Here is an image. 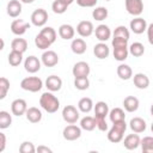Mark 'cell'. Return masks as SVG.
I'll use <instances>...</instances> for the list:
<instances>
[{
	"mask_svg": "<svg viewBox=\"0 0 153 153\" xmlns=\"http://www.w3.org/2000/svg\"><path fill=\"white\" fill-rule=\"evenodd\" d=\"M39 105L48 114H55L60 108V100L53 92L47 91L39 97Z\"/></svg>",
	"mask_w": 153,
	"mask_h": 153,
	"instance_id": "1",
	"label": "cell"
},
{
	"mask_svg": "<svg viewBox=\"0 0 153 153\" xmlns=\"http://www.w3.org/2000/svg\"><path fill=\"white\" fill-rule=\"evenodd\" d=\"M127 130V123H126V120H122V121H117V122H114L112 123V127L110 129H108V140L112 143H117V142H121L123 140V136H124V133Z\"/></svg>",
	"mask_w": 153,
	"mask_h": 153,
	"instance_id": "2",
	"label": "cell"
},
{
	"mask_svg": "<svg viewBox=\"0 0 153 153\" xmlns=\"http://www.w3.org/2000/svg\"><path fill=\"white\" fill-rule=\"evenodd\" d=\"M20 87L27 92H38L43 87V81L38 76H26L20 81Z\"/></svg>",
	"mask_w": 153,
	"mask_h": 153,
	"instance_id": "3",
	"label": "cell"
},
{
	"mask_svg": "<svg viewBox=\"0 0 153 153\" xmlns=\"http://www.w3.org/2000/svg\"><path fill=\"white\" fill-rule=\"evenodd\" d=\"M62 118L66 123L68 124H73L76 123L80 118V114L79 110L74 106V105H66L62 109Z\"/></svg>",
	"mask_w": 153,
	"mask_h": 153,
	"instance_id": "4",
	"label": "cell"
},
{
	"mask_svg": "<svg viewBox=\"0 0 153 153\" xmlns=\"http://www.w3.org/2000/svg\"><path fill=\"white\" fill-rule=\"evenodd\" d=\"M31 24L37 27H42L48 22V12L44 8H37L31 13Z\"/></svg>",
	"mask_w": 153,
	"mask_h": 153,
	"instance_id": "5",
	"label": "cell"
},
{
	"mask_svg": "<svg viewBox=\"0 0 153 153\" xmlns=\"http://www.w3.org/2000/svg\"><path fill=\"white\" fill-rule=\"evenodd\" d=\"M62 136L67 141H75L81 136V128L78 127L75 123L68 124L62 130Z\"/></svg>",
	"mask_w": 153,
	"mask_h": 153,
	"instance_id": "6",
	"label": "cell"
},
{
	"mask_svg": "<svg viewBox=\"0 0 153 153\" xmlns=\"http://www.w3.org/2000/svg\"><path fill=\"white\" fill-rule=\"evenodd\" d=\"M124 6L127 12L134 17H139L143 12L142 0H124Z\"/></svg>",
	"mask_w": 153,
	"mask_h": 153,
	"instance_id": "7",
	"label": "cell"
},
{
	"mask_svg": "<svg viewBox=\"0 0 153 153\" xmlns=\"http://www.w3.org/2000/svg\"><path fill=\"white\" fill-rule=\"evenodd\" d=\"M41 65H42L41 60H39L37 56H35V55L27 56V57L25 59V61H24V68H25V71H26L27 73H30V74L37 73V72L41 69Z\"/></svg>",
	"mask_w": 153,
	"mask_h": 153,
	"instance_id": "8",
	"label": "cell"
},
{
	"mask_svg": "<svg viewBox=\"0 0 153 153\" xmlns=\"http://www.w3.org/2000/svg\"><path fill=\"white\" fill-rule=\"evenodd\" d=\"M91 72L90 65L85 61H79L76 63H74L73 68H72V74L74 78H81V76H88Z\"/></svg>",
	"mask_w": 153,
	"mask_h": 153,
	"instance_id": "9",
	"label": "cell"
},
{
	"mask_svg": "<svg viewBox=\"0 0 153 153\" xmlns=\"http://www.w3.org/2000/svg\"><path fill=\"white\" fill-rule=\"evenodd\" d=\"M147 25H148V24H147L146 19H143V18H141V17H135L134 19L130 20V23H129V29L131 30V32H134V33H136V35H141V33H143V32L146 31Z\"/></svg>",
	"mask_w": 153,
	"mask_h": 153,
	"instance_id": "10",
	"label": "cell"
},
{
	"mask_svg": "<svg viewBox=\"0 0 153 153\" xmlns=\"http://www.w3.org/2000/svg\"><path fill=\"white\" fill-rule=\"evenodd\" d=\"M30 26L31 24L23 19H14L11 23V31L16 36H22L27 31V29H30Z\"/></svg>",
	"mask_w": 153,
	"mask_h": 153,
	"instance_id": "11",
	"label": "cell"
},
{
	"mask_svg": "<svg viewBox=\"0 0 153 153\" xmlns=\"http://www.w3.org/2000/svg\"><path fill=\"white\" fill-rule=\"evenodd\" d=\"M41 62L45 66V67H54L57 65L59 62V55L50 49H47L43 51L42 56H41Z\"/></svg>",
	"mask_w": 153,
	"mask_h": 153,
	"instance_id": "12",
	"label": "cell"
},
{
	"mask_svg": "<svg viewBox=\"0 0 153 153\" xmlns=\"http://www.w3.org/2000/svg\"><path fill=\"white\" fill-rule=\"evenodd\" d=\"M93 30H94V26H93L92 22H90V20H81L76 25V32L82 38L90 37L93 33Z\"/></svg>",
	"mask_w": 153,
	"mask_h": 153,
	"instance_id": "13",
	"label": "cell"
},
{
	"mask_svg": "<svg viewBox=\"0 0 153 153\" xmlns=\"http://www.w3.org/2000/svg\"><path fill=\"white\" fill-rule=\"evenodd\" d=\"M27 109V103L26 100L22 99V98H17L11 103V112L14 116H23L25 115V111Z\"/></svg>",
	"mask_w": 153,
	"mask_h": 153,
	"instance_id": "14",
	"label": "cell"
},
{
	"mask_svg": "<svg viewBox=\"0 0 153 153\" xmlns=\"http://www.w3.org/2000/svg\"><path fill=\"white\" fill-rule=\"evenodd\" d=\"M93 32L96 35V38L99 42H106L111 37V30L105 24H99L98 26H96V29L93 30Z\"/></svg>",
	"mask_w": 153,
	"mask_h": 153,
	"instance_id": "15",
	"label": "cell"
},
{
	"mask_svg": "<svg viewBox=\"0 0 153 153\" xmlns=\"http://www.w3.org/2000/svg\"><path fill=\"white\" fill-rule=\"evenodd\" d=\"M22 2L19 0H10L7 2V6H6V13L7 16H10L11 18H17L20 16L22 13Z\"/></svg>",
	"mask_w": 153,
	"mask_h": 153,
	"instance_id": "16",
	"label": "cell"
},
{
	"mask_svg": "<svg viewBox=\"0 0 153 153\" xmlns=\"http://www.w3.org/2000/svg\"><path fill=\"white\" fill-rule=\"evenodd\" d=\"M44 85L48 88V91H50V92H57L62 87V79L60 76H57V75H49L45 79Z\"/></svg>",
	"mask_w": 153,
	"mask_h": 153,
	"instance_id": "17",
	"label": "cell"
},
{
	"mask_svg": "<svg viewBox=\"0 0 153 153\" xmlns=\"http://www.w3.org/2000/svg\"><path fill=\"white\" fill-rule=\"evenodd\" d=\"M93 54L97 59L104 60L110 55V48L105 42H99L93 47Z\"/></svg>",
	"mask_w": 153,
	"mask_h": 153,
	"instance_id": "18",
	"label": "cell"
},
{
	"mask_svg": "<svg viewBox=\"0 0 153 153\" xmlns=\"http://www.w3.org/2000/svg\"><path fill=\"white\" fill-rule=\"evenodd\" d=\"M123 146L128 151H134L140 146V136L139 134H129L123 140Z\"/></svg>",
	"mask_w": 153,
	"mask_h": 153,
	"instance_id": "19",
	"label": "cell"
},
{
	"mask_svg": "<svg viewBox=\"0 0 153 153\" xmlns=\"http://www.w3.org/2000/svg\"><path fill=\"white\" fill-rule=\"evenodd\" d=\"M129 128L136 133V134H140V133H143L147 128V123L143 118L141 117H133L130 121H129Z\"/></svg>",
	"mask_w": 153,
	"mask_h": 153,
	"instance_id": "20",
	"label": "cell"
},
{
	"mask_svg": "<svg viewBox=\"0 0 153 153\" xmlns=\"http://www.w3.org/2000/svg\"><path fill=\"white\" fill-rule=\"evenodd\" d=\"M25 116H26V120L29 122H31V123H38V122H41L42 121V117H43L42 111L38 108H36V106L27 108L26 111H25Z\"/></svg>",
	"mask_w": 153,
	"mask_h": 153,
	"instance_id": "21",
	"label": "cell"
},
{
	"mask_svg": "<svg viewBox=\"0 0 153 153\" xmlns=\"http://www.w3.org/2000/svg\"><path fill=\"white\" fill-rule=\"evenodd\" d=\"M57 32H59V36H60L62 39L68 41V39H73V38H74L75 29H74L72 25H69V24H62V25H60Z\"/></svg>",
	"mask_w": 153,
	"mask_h": 153,
	"instance_id": "22",
	"label": "cell"
},
{
	"mask_svg": "<svg viewBox=\"0 0 153 153\" xmlns=\"http://www.w3.org/2000/svg\"><path fill=\"white\" fill-rule=\"evenodd\" d=\"M87 49V44L84 38H73L71 43V50L76 55H82Z\"/></svg>",
	"mask_w": 153,
	"mask_h": 153,
	"instance_id": "23",
	"label": "cell"
},
{
	"mask_svg": "<svg viewBox=\"0 0 153 153\" xmlns=\"http://www.w3.org/2000/svg\"><path fill=\"white\" fill-rule=\"evenodd\" d=\"M116 73H117V76L121 79V80H129L131 79L133 76V69L127 63H120L117 66V69H116Z\"/></svg>",
	"mask_w": 153,
	"mask_h": 153,
	"instance_id": "24",
	"label": "cell"
},
{
	"mask_svg": "<svg viewBox=\"0 0 153 153\" xmlns=\"http://www.w3.org/2000/svg\"><path fill=\"white\" fill-rule=\"evenodd\" d=\"M131 78H133L134 85L140 90H146L149 86V78L145 73H136Z\"/></svg>",
	"mask_w": 153,
	"mask_h": 153,
	"instance_id": "25",
	"label": "cell"
},
{
	"mask_svg": "<svg viewBox=\"0 0 153 153\" xmlns=\"http://www.w3.org/2000/svg\"><path fill=\"white\" fill-rule=\"evenodd\" d=\"M139 105H140V102L134 96H128L123 99V108L127 112H135L139 109Z\"/></svg>",
	"mask_w": 153,
	"mask_h": 153,
	"instance_id": "26",
	"label": "cell"
},
{
	"mask_svg": "<svg viewBox=\"0 0 153 153\" xmlns=\"http://www.w3.org/2000/svg\"><path fill=\"white\" fill-rule=\"evenodd\" d=\"M93 110H94V116L96 117H104L105 118L109 114V105L105 102L99 100L96 104H93Z\"/></svg>",
	"mask_w": 153,
	"mask_h": 153,
	"instance_id": "27",
	"label": "cell"
},
{
	"mask_svg": "<svg viewBox=\"0 0 153 153\" xmlns=\"http://www.w3.org/2000/svg\"><path fill=\"white\" fill-rule=\"evenodd\" d=\"M11 49L14 51H19V53L24 54L27 49V41L25 38H20L18 36V38H14L11 42Z\"/></svg>",
	"mask_w": 153,
	"mask_h": 153,
	"instance_id": "28",
	"label": "cell"
},
{
	"mask_svg": "<svg viewBox=\"0 0 153 153\" xmlns=\"http://www.w3.org/2000/svg\"><path fill=\"white\" fill-rule=\"evenodd\" d=\"M92 109H93V102L90 97H82L78 102V110L79 111H81L84 114H88Z\"/></svg>",
	"mask_w": 153,
	"mask_h": 153,
	"instance_id": "29",
	"label": "cell"
},
{
	"mask_svg": "<svg viewBox=\"0 0 153 153\" xmlns=\"http://www.w3.org/2000/svg\"><path fill=\"white\" fill-rule=\"evenodd\" d=\"M81 130H86V131H92L96 128V120L94 116H85L80 120V126Z\"/></svg>",
	"mask_w": 153,
	"mask_h": 153,
	"instance_id": "30",
	"label": "cell"
},
{
	"mask_svg": "<svg viewBox=\"0 0 153 153\" xmlns=\"http://www.w3.org/2000/svg\"><path fill=\"white\" fill-rule=\"evenodd\" d=\"M128 53L134 57H140L145 54V45L140 42H134L128 47Z\"/></svg>",
	"mask_w": 153,
	"mask_h": 153,
	"instance_id": "31",
	"label": "cell"
},
{
	"mask_svg": "<svg viewBox=\"0 0 153 153\" xmlns=\"http://www.w3.org/2000/svg\"><path fill=\"white\" fill-rule=\"evenodd\" d=\"M108 16H109V11L104 6H98L92 11V18L97 22H102V20L106 19Z\"/></svg>",
	"mask_w": 153,
	"mask_h": 153,
	"instance_id": "32",
	"label": "cell"
},
{
	"mask_svg": "<svg viewBox=\"0 0 153 153\" xmlns=\"http://www.w3.org/2000/svg\"><path fill=\"white\" fill-rule=\"evenodd\" d=\"M109 118L110 121L114 123V122H117V121H122V120H126V114H124V110L121 109V108H114L111 110H109Z\"/></svg>",
	"mask_w": 153,
	"mask_h": 153,
	"instance_id": "33",
	"label": "cell"
},
{
	"mask_svg": "<svg viewBox=\"0 0 153 153\" xmlns=\"http://www.w3.org/2000/svg\"><path fill=\"white\" fill-rule=\"evenodd\" d=\"M7 61H8L10 66H12V67H17V66H19V65L23 62V54L19 53V51L11 50V53L8 54Z\"/></svg>",
	"mask_w": 153,
	"mask_h": 153,
	"instance_id": "34",
	"label": "cell"
},
{
	"mask_svg": "<svg viewBox=\"0 0 153 153\" xmlns=\"http://www.w3.org/2000/svg\"><path fill=\"white\" fill-rule=\"evenodd\" d=\"M12 124V115L8 111H0V129H7Z\"/></svg>",
	"mask_w": 153,
	"mask_h": 153,
	"instance_id": "35",
	"label": "cell"
},
{
	"mask_svg": "<svg viewBox=\"0 0 153 153\" xmlns=\"http://www.w3.org/2000/svg\"><path fill=\"white\" fill-rule=\"evenodd\" d=\"M39 33L42 35V36H44L51 44L56 41V36H57V33H56V31H55V29L54 27H51V26H44L43 29H41V31H39Z\"/></svg>",
	"mask_w": 153,
	"mask_h": 153,
	"instance_id": "36",
	"label": "cell"
},
{
	"mask_svg": "<svg viewBox=\"0 0 153 153\" xmlns=\"http://www.w3.org/2000/svg\"><path fill=\"white\" fill-rule=\"evenodd\" d=\"M114 57L115 60L120 61V62H123L127 60L129 53H128V47H120V48H114Z\"/></svg>",
	"mask_w": 153,
	"mask_h": 153,
	"instance_id": "37",
	"label": "cell"
},
{
	"mask_svg": "<svg viewBox=\"0 0 153 153\" xmlns=\"http://www.w3.org/2000/svg\"><path fill=\"white\" fill-rule=\"evenodd\" d=\"M112 37H120V38H124V39H129L130 37V32L129 29L124 25H118L117 27H115L114 32H111Z\"/></svg>",
	"mask_w": 153,
	"mask_h": 153,
	"instance_id": "38",
	"label": "cell"
},
{
	"mask_svg": "<svg viewBox=\"0 0 153 153\" xmlns=\"http://www.w3.org/2000/svg\"><path fill=\"white\" fill-rule=\"evenodd\" d=\"M35 44H36V47H37L38 49H41V50H47V49L50 48V45H51V43H50L44 36H42L39 32H38V35H36V37H35Z\"/></svg>",
	"mask_w": 153,
	"mask_h": 153,
	"instance_id": "39",
	"label": "cell"
},
{
	"mask_svg": "<svg viewBox=\"0 0 153 153\" xmlns=\"http://www.w3.org/2000/svg\"><path fill=\"white\" fill-rule=\"evenodd\" d=\"M74 87L79 91H85L90 87V80L87 76L81 78H74Z\"/></svg>",
	"mask_w": 153,
	"mask_h": 153,
	"instance_id": "40",
	"label": "cell"
},
{
	"mask_svg": "<svg viewBox=\"0 0 153 153\" xmlns=\"http://www.w3.org/2000/svg\"><path fill=\"white\" fill-rule=\"evenodd\" d=\"M10 90V80L5 76H0V100L5 99Z\"/></svg>",
	"mask_w": 153,
	"mask_h": 153,
	"instance_id": "41",
	"label": "cell"
},
{
	"mask_svg": "<svg viewBox=\"0 0 153 153\" xmlns=\"http://www.w3.org/2000/svg\"><path fill=\"white\" fill-rule=\"evenodd\" d=\"M140 146L142 152H152L153 151V137L152 136H145L143 139H140Z\"/></svg>",
	"mask_w": 153,
	"mask_h": 153,
	"instance_id": "42",
	"label": "cell"
},
{
	"mask_svg": "<svg viewBox=\"0 0 153 153\" xmlns=\"http://www.w3.org/2000/svg\"><path fill=\"white\" fill-rule=\"evenodd\" d=\"M67 8H68V5H66L63 1H61V0H54V2L51 4V10H53V12L54 13H56V14H62V13H65L66 11H67Z\"/></svg>",
	"mask_w": 153,
	"mask_h": 153,
	"instance_id": "43",
	"label": "cell"
},
{
	"mask_svg": "<svg viewBox=\"0 0 153 153\" xmlns=\"http://www.w3.org/2000/svg\"><path fill=\"white\" fill-rule=\"evenodd\" d=\"M19 152L20 153H35L36 147L31 141H23L19 146Z\"/></svg>",
	"mask_w": 153,
	"mask_h": 153,
	"instance_id": "44",
	"label": "cell"
},
{
	"mask_svg": "<svg viewBox=\"0 0 153 153\" xmlns=\"http://www.w3.org/2000/svg\"><path fill=\"white\" fill-rule=\"evenodd\" d=\"M94 120H96V128H98L100 131H106L109 129L108 123H106L104 117H96L94 116Z\"/></svg>",
	"mask_w": 153,
	"mask_h": 153,
	"instance_id": "45",
	"label": "cell"
},
{
	"mask_svg": "<svg viewBox=\"0 0 153 153\" xmlns=\"http://www.w3.org/2000/svg\"><path fill=\"white\" fill-rule=\"evenodd\" d=\"M114 48H120V47H128V39L124 38H120V37H112V42H111Z\"/></svg>",
	"mask_w": 153,
	"mask_h": 153,
	"instance_id": "46",
	"label": "cell"
},
{
	"mask_svg": "<svg viewBox=\"0 0 153 153\" xmlns=\"http://www.w3.org/2000/svg\"><path fill=\"white\" fill-rule=\"evenodd\" d=\"M75 1L80 7H94L98 2V0H75Z\"/></svg>",
	"mask_w": 153,
	"mask_h": 153,
	"instance_id": "47",
	"label": "cell"
},
{
	"mask_svg": "<svg viewBox=\"0 0 153 153\" xmlns=\"http://www.w3.org/2000/svg\"><path fill=\"white\" fill-rule=\"evenodd\" d=\"M6 141H7L6 135L2 131H0V153L5 151V148H6Z\"/></svg>",
	"mask_w": 153,
	"mask_h": 153,
	"instance_id": "48",
	"label": "cell"
},
{
	"mask_svg": "<svg viewBox=\"0 0 153 153\" xmlns=\"http://www.w3.org/2000/svg\"><path fill=\"white\" fill-rule=\"evenodd\" d=\"M152 30H153V24H149V25H147V29H146V31H147V38H148V42L152 44L153 43V37H152Z\"/></svg>",
	"mask_w": 153,
	"mask_h": 153,
	"instance_id": "49",
	"label": "cell"
},
{
	"mask_svg": "<svg viewBox=\"0 0 153 153\" xmlns=\"http://www.w3.org/2000/svg\"><path fill=\"white\" fill-rule=\"evenodd\" d=\"M36 152H38V153H51L53 151L47 146H38L36 148Z\"/></svg>",
	"mask_w": 153,
	"mask_h": 153,
	"instance_id": "50",
	"label": "cell"
},
{
	"mask_svg": "<svg viewBox=\"0 0 153 153\" xmlns=\"http://www.w3.org/2000/svg\"><path fill=\"white\" fill-rule=\"evenodd\" d=\"M4 48H5V41H4L1 37H0V51H1Z\"/></svg>",
	"mask_w": 153,
	"mask_h": 153,
	"instance_id": "51",
	"label": "cell"
},
{
	"mask_svg": "<svg viewBox=\"0 0 153 153\" xmlns=\"http://www.w3.org/2000/svg\"><path fill=\"white\" fill-rule=\"evenodd\" d=\"M22 4H32L35 0H19Z\"/></svg>",
	"mask_w": 153,
	"mask_h": 153,
	"instance_id": "52",
	"label": "cell"
},
{
	"mask_svg": "<svg viewBox=\"0 0 153 153\" xmlns=\"http://www.w3.org/2000/svg\"><path fill=\"white\" fill-rule=\"evenodd\" d=\"M61 1H63V2L66 4V5H68V6H69V5H71L72 2H74L75 0H61Z\"/></svg>",
	"mask_w": 153,
	"mask_h": 153,
	"instance_id": "53",
	"label": "cell"
},
{
	"mask_svg": "<svg viewBox=\"0 0 153 153\" xmlns=\"http://www.w3.org/2000/svg\"><path fill=\"white\" fill-rule=\"evenodd\" d=\"M105 1H110V0H105Z\"/></svg>",
	"mask_w": 153,
	"mask_h": 153,
	"instance_id": "54",
	"label": "cell"
}]
</instances>
